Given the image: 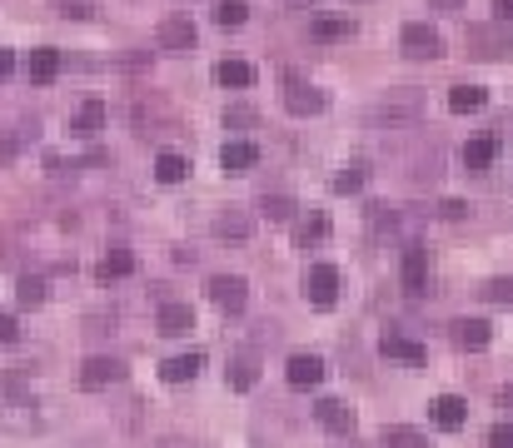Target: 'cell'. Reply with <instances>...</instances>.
<instances>
[{
    "label": "cell",
    "mask_w": 513,
    "mask_h": 448,
    "mask_svg": "<svg viewBox=\"0 0 513 448\" xmlns=\"http://www.w3.org/2000/svg\"><path fill=\"white\" fill-rule=\"evenodd\" d=\"M418 115H424V95H418V90H389V95L369 110V125L399 130V125H418Z\"/></svg>",
    "instance_id": "1"
},
{
    "label": "cell",
    "mask_w": 513,
    "mask_h": 448,
    "mask_svg": "<svg viewBox=\"0 0 513 448\" xmlns=\"http://www.w3.org/2000/svg\"><path fill=\"white\" fill-rule=\"evenodd\" d=\"M464 45H469L473 60H499V55L513 50V35L503 21L499 25H469V31H464Z\"/></svg>",
    "instance_id": "2"
},
{
    "label": "cell",
    "mask_w": 513,
    "mask_h": 448,
    "mask_svg": "<svg viewBox=\"0 0 513 448\" xmlns=\"http://www.w3.org/2000/svg\"><path fill=\"white\" fill-rule=\"evenodd\" d=\"M399 45H404L409 60H438V55H444V35H438L428 21H409L404 35H399Z\"/></svg>",
    "instance_id": "3"
},
{
    "label": "cell",
    "mask_w": 513,
    "mask_h": 448,
    "mask_svg": "<svg viewBox=\"0 0 513 448\" xmlns=\"http://www.w3.org/2000/svg\"><path fill=\"white\" fill-rule=\"evenodd\" d=\"M304 299L320 304V309H329L334 299H339V269L334 264H310V274H304Z\"/></svg>",
    "instance_id": "4"
},
{
    "label": "cell",
    "mask_w": 513,
    "mask_h": 448,
    "mask_svg": "<svg viewBox=\"0 0 513 448\" xmlns=\"http://www.w3.org/2000/svg\"><path fill=\"white\" fill-rule=\"evenodd\" d=\"M210 299H214L225 314H239V309L249 304V284H245L239 274H214V279H210Z\"/></svg>",
    "instance_id": "5"
},
{
    "label": "cell",
    "mask_w": 513,
    "mask_h": 448,
    "mask_svg": "<svg viewBox=\"0 0 513 448\" xmlns=\"http://www.w3.org/2000/svg\"><path fill=\"white\" fill-rule=\"evenodd\" d=\"M160 50H170V55H184V50H194V21L190 15H170V21H160Z\"/></svg>",
    "instance_id": "6"
},
{
    "label": "cell",
    "mask_w": 513,
    "mask_h": 448,
    "mask_svg": "<svg viewBox=\"0 0 513 448\" xmlns=\"http://www.w3.org/2000/svg\"><path fill=\"white\" fill-rule=\"evenodd\" d=\"M284 379H289L294 389L324 384V359H320V354H294V359H289V369H284Z\"/></svg>",
    "instance_id": "7"
},
{
    "label": "cell",
    "mask_w": 513,
    "mask_h": 448,
    "mask_svg": "<svg viewBox=\"0 0 513 448\" xmlns=\"http://www.w3.org/2000/svg\"><path fill=\"white\" fill-rule=\"evenodd\" d=\"M314 418H320V424L329 428V434H339V438H349V434H354V408L344 404V399H320Z\"/></svg>",
    "instance_id": "8"
},
{
    "label": "cell",
    "mask_w": 513,
    "mask_h": 448,
    "mask_svg": "<svg viewBox=\"0 0 513 448\" xmlns=\"http://www.w3.org/2000/svg\"><path fill=\"white\" fill-rule=\"evenodd\" d=\"M115 379H120V359H105V354L86 359V369H80V389H110Z\"/></svg>",
    "instance_id": "9"
},
{
    "label": "cell",
    "mask_w": 513,
    "mask_h": 448,
    "mask_svg": "<svg viewBox=\"0 0 513 448\" xmlns=\"http://www.w3.org/2000/svg\"><path fill=\"white\" fill-rule=\"evenodd\" d=\"M105 120H110L105 100H86V105L76 110V120H70V130H76L80 139H95L100 130H105Z\"/></svg>",
    "instance_id": "10"
},
{
    "label": "cell",
    "mask_w": 513,
    "mask_h": 448,
    "mask_svg": "<svg viewBox=\"0 0 513 448\" xmlns=\"http://www.w3.org/2000/svg\"><path fill=\"white\" fill-rule=\"evenodd\" d=\"M255 160H259V149L249 145V139H225V149H220V165H225V175L255 170Z\"/></svg>",
    "instance_id": "11"
},
{
    "label": "cell",
    "mask_w": 513,
    "mask_h": 448,
    "mask_svg": "<svg viewBox=\"0 0 513 448\" xmlns=\"http://www.w3.org/2000/svg\"><path fill=\"white\" fill-rule=\"evenodd\" d=\"M284 110H289V115H320V110H324V95H320V90H314V85H289L284 90Z\"/></svg>",
    "instance_id": "12"
},
{
    "label": "cell",
    "mask_w": 513,
    "mask_h": 448,
    "mask_svg": "<svg viewBox=\"0 0 513 448\" xmlns=\"http://www.w3.org/2000/svg\"><path fill=\"white\" fill-rule=\"evenodd\" d=\"M194 329V309L190 304H160V334H170V339H180V334H190Z\"/></svg>",
    "instance_id": "13"
},
{
    "label": "cell",
    "mask_w": 513,
    "mask_h": 448,
    "mask_svg": "<svg viewBox=\"0 0 513 448\" xmlns=\"http://www.w3.org/2000/svg\"><path fill=\"white\" fill-rule=\"evenodd\" d=\"M424 284H428V255L418 245H409L404 249V289L409 294H424Z\"/></svg>",
    "instance_id": "14"
},
{
    "label": "cell",
    "mask_w": 513,
    "mask_h": 448,
    "mask_svg": "<svg viewBox=\"0 0 513 448\" xmlns=\"http://www.w3.org/2000/svg\"><path fill=\"white\" fill-rule=\"evenodd\" d=\"M489 339H493V329L483 319H459V324H454V344H459V349L479 354V349H489Z\"/></svg>",
    "instance_id": "15"
},
{
    "label": "cell",
    "mask_w": 513,
    "mask_h": 448,
    "mask_svg": "<svg viewBox=\"0 0 513 448\" xmlns=\"http://www.w3.org/2000/svg\"><path fill=\"white\" fill-rule=\"evenodd\" d=\"M200 363H204V354H175V359H165V369H160V379L165 384H184V379H194L200 373Z\"/></svg>",
    "instance_id": "16"
},
{
    "label": "cell",
    "mask_w": 513,
    "mask_h": 448,
    "mask_svg": "<svg viewBox=\"0 0 513 448\" xmlns=\"http://www.w3.org/2000/svg\"><path fill=\"white\" fill-rule=\"evenodd\" d=\"M25 75H31L35 85H50L55 75H60V50H31V60H25Z\"/></svg>",
    "instance_id": "17"
},
{
    "label": "cell",
    "mask_w": 513,
    "mask_h": 448,
    "mask_svg": "<svg viewBox=\"0 0 513 448\" xmlns=\"http://www.w3.org/2000/svg\"><path fill=\"white\" fill-rule=\"evenodd\" d=\"M464 418H469V404H464L459 394L434 399V424H438V428H464Z\"/></svg>",
    "instance_id": "18"
},
{
    "label": "cell",
    "mask_w": 513,
    "mask_h": 448,
    "mask_svg": "<svg viewBox=\"0 0 513 448\" xmlns=\"http://www.w3.org/2000/svg\"><path fill=\"white\" fill-rule=\"evenodd\" d=\"M489 105V90L483 85H454L449 90V110L454 115H473V110H483Z\"/></svg>",
    "instance_id": "19"
},
{
    "label": "cell",
    "mask_w": 513,
    "mask_h": 448,
    "mask_svg": "<svg viewBox=\"0 0 513 448\" xmlns=\"http://www.w3.org/2000/svg\"><path fill=\"white\" fill-rule=\"evenodd\" d=\"M214 80H220V85L245 90V85H255V65H245V60H220V65H214Z\"/></svg>",
    "instance_id": "20"
},
{
    "label": "cell",
    "mask_w": 513,
    "mask_h": 448,
    "mask_svg": "<svg viewBox=\"0 0 513 448\" xmlns=\"http://www.w3.org/2000/svg\"><path fill=\"white\" fill-rule=\"evenodd\" d=\"M384 354L389 359H404V363H424V344L409 339V334H384Z\"/></svg>",
    "instance_id": "21"
},
{
    "label": "cell",
    "mask_w": 513,
    "mask_h": 448,
    "mask_svg": "<svg viewBox=\"0 0 513 448\" xmlns=\"http://www.w3.org/2000/svg\"><path fill=\"white\" fill-rule=\"evenodd\" d=\"M493 155H499V145H493L489 135L469 139V145H464V170H489V165H493Z\"/></svg>",
    "instance_id": "22"
},
{
    "label": "cell",
    "mask_w": 513,
    "mask_h": 448,
    "mask_svg": "<svg viewBox=\"0 0 513 448\" xmlns=\"http://www.w3.org/2000/svg\"><path fill=\"white\" fill-rule=\"evenodd\" d=\"M95 274L105 279V284H110V279H125V274H135V255H130V249H110V255L100 259V269H95Z\"/></svg>",
    "instance_id": "23"
},
{
    "label": "cell",
    "mask_w": 513,
    "mask_h": 448,
    "mask_svg": "<svg viewBox=\"0 0 513 448\" xmlns=\"http://www.w3.org/2000/svg\"><path fill=\"white\" fill-rule=\"evenodd\" d=\"M225 373H230V384H235V389H255V379H259V369H255V354H235Z\"/></svg>",
    "instance_id": "24"
},
{
    "label": "cell",
    "mask_w": 513,
    "mask_h": 448,
    "mask_svg": "<svg viewBox=\"0 0 513 448\" xmlns=\"http://www.w3.org/2000/svg\"><path fill=\"white\" fill-rule=\"evenodd\" d=\"M155 175H160L165 184H180L184 175H190V160H184V155H175V149H165L160 160H155Z\"/></svg>",
    "instance_id": "25"
},
{
    "label": "cell",
    "mask_w": 513,
    "mask_h": 448,
    "mask_svg": "<svg viewBox=\"0 0 513 448\" xmlns=\"http://www.w3.org/2000/svg\"><path fill=\"white\" fill-rule=\"evenodd\" d=\"M249 229H255V220H249V214H235V210L214 220V235H220V239H245Z\"/></svg>",
    "instance_id": "26"
},
{
    "label": "cell",
    "mask_w": 513,
    "mask_h": 448,
    "mask_svg": "<svg viewBox=\"0 0 513 448\" xmlns=\"http://www.w3.org/2000/svg\"><path fill=\"white\" fill-rule=\"evenodd\" d=\"M384 448H428V438L409 424H394V428H384Z\"/></svg>",
    "instance_id": "27"
},
{
    "label": "cell",
    "mask_w": 513,
    "mask_h": 448,
    "mask_svg": "<svg viewBox=\"0 0 513 448\" xmlns=\"http://www.w3.org/2000/svg\"><path fill=\"white\" fill-rule=\"evenodd\" d=\"M310 35H314V40H349V35H354V21H329V15H324V21L310 25Z\"/></svg>",
    "instance_id": "28"
},
{
    "label": "cell",
    "mask_w": 513,
    "mask_h": 448,
    "mask_svg": "<svg viewBox=\"0 0 513 448\" xmlns=\"http://www.w3.org/2000/svg\"><path fill=\"white\" fill-rule=\"evenodd\" d=\"M245 15H249L245 0H220V5H214V21L225 25V31H230V25H245Z\"/></svg>",
    "instance_id": "29"
},
{
    "label": "cell",
    "mask_w": 513,
    "mask_h": 448,
    "mask_svg": "<svg viewBox=\"0 0 513 448\" xmlns=\"http://www.w3.org/2000/svg\"><path fill=\"white\" fill-rule=\"evenodd\" d=\"M359 190H364V165H344L334 175V194H359Z\"/></svg>",
    "instance_id": "30"
},
{
    "label": "cell",
    "mask_w": 513,
    "mask_h": 448,
    "mask_svg": "<svg viewBox=\"0 0 513 448\" xmlns=\"http://www.w3.org/2000/svg\"><path fill=\"white\" fill-rule=\"evenodd\" d=\"M21 309H40L45 304V279H21Z\"/></svg>",
    "instance_id": "31"
},
{
    "label": "cell",
    "mask_w": 513,
    "mask_h": 448,
    "mask_svg": "<svg viewBox=\"0 0 513 448\" xmlns=\"http://www.w3.org/2000/svg\"><path fill=\"white\" fill-rule=\"evenodd\" d=\"M259 214H269V220H289L294 204H289L284 194H265V200H259Z\"/></svg>",
    "instance_id": "32"
},
{
    "label": "cell",
    "mask_w": 513,
    "mask_h": 448,
    "mask_svg": "<svg viewBox=\"0 0 513 448\" xmlns=\"http://www.w3.org/2000/svg\"><path fill=\"white\" fill-rule=\"evenodd\" d=\"M483 299H489V304H513V279H489V284H483Z\"/></svg>",
    "instance_id": "33"
},
{
    "label": "cell",
    "mask_w": 513,
    "mask_h": 448,
    "mask_svg": "<svg viewBox=\"0 0 513 448\" xmlns=\"http://www.w3.org/2000/svg\"><path fill=\"white\" fill-rule=\"evenodd\" d=\"M329 235V220H324V214H310V220L300 224V245H310V239H324Z\"/></svg>",
    "instance_id": "34"
},
{
    "label": "cell",
    "mask_w": 513,
    "mask_h": 448,
    "mask_svg": "<svg viewBox=\"0 0 513 448\" xmlns=\"http://www.w3.org/2000/svg\"><path fill=\"white\" fill-rule=\"evenodd\" d=\"M489 448H513V424H493L489 428Z\"/></svg>",
    "instance_id": "35"
},
{
    "label": "cell",
    "mask_w": 513,
    "mask_h": 448,
    "mask_svg": "<svg viewBox=\"0 0 513 448\" xmlns=\"http://www.w3.org/2000/svg\"><path fill=\"white\" fill-rule=\"evenodd\" d=\"M60 15H76V21H90V15H95V5H90V0H65V5H60Z\"/></svg>",
    "instance_id": "36"
},
{
    "label": "cell",
    "mask_w": 513,
    "mask_h": 448,
    "mask_svg": "<svg viewBox=\"0 0 513 448\" xmlns=\"http://www.w3.org/2000/svg\"><path fill=\"white\" fill-rule=\"evenodd\" d=\"M225 125H255V110H245V105L225 110Z\"/></svg>",
    "instance_id": "37"
},
{
    "label": "cell",
    "mask_w": 513,
    "mask_h": 448,
    "mask_svg": "<svg viewBox=\"0 0 513 448\" xmlns=\"http://www.w3.org/2000/svg\"><path fill=\"white\" fill-rule=\"evenodd\" d=\"M438 214H444V220H464V214H469V204H459V200H444V204H438Z\"/></svg>",
    "instance_id": "38"
},
{
    "label": "cell",
    "mask_w": 513,
    "mask_h": 448,
    "mask_svg": "<svg viewBox=\"0 0 513 448\" xmlns=\"http://www.w3.org/2000/svg\"><path fill=\"white\" fill-rule=\"evenodd\" d=\"M15 334H21V329H15V319H11V314H0V344H15Z\"/></svg>",
    "instance_id": "39"
},
{
    "label": "cell",
    "mask_w": 513,
    "mask_h": 448,
    "mask_svg": "<svg viewBox=\"0 0 513 448\" xmlns=\"http://www.w3.org/2000/svg\"><path fill=\"white\" fill-rule=\"evenodd\" d=\"M15 149H21V139H15V135H5V139H0V160H11Z\"/></svg>",
    "instance_id": "40"
},
{
    "label": "cell",
    "mask_w": 513,
    "mask_h": 448,
    "mask_svg": "<svg viewBox=\"0 0 513 448\" xmlns=\"http://www.w3.org/2000/svg\"><path fill=\"white\" fill-rule=\"evenodd\" d=\"M5 75H15V55L11 50H0V80H5Z\"/></svg>",
    "instance_id": "41"
},
{
    "label": "cell",
    "mask_w": 513,
    "mask_h": 448,
    "mask_svg": "<svg viewBox=\"0 0 513 448\" xmlns=\"http://www.w3.org/2000/svg\"><path fill=\"white\" fill-rule=\"evenodd\" d=\"M428 5H434V11H464L469 0H428Z\"/></svg>",
    "instance_id": "42"
},
{
    "label": "cell",
    "mask_w": 513,
    "mask_h": 448,
    "mask_svg": "<svg viewBox=\"0 0 513 448\" xmlns=\"http://www.w3.org/2000/svg\"><path fill=\"white\" fill-rule=\"evenodd\" d=\"M493 11H499V21H513V0H493Z\"/></svg>",
    "instance_id": "43"
},
{
    "label": "cell",
    "mask_w": 513,
    "mask_h": 448,
    "mask_svg": "<svg viewBox=\"0 0 513 448\" xmlns=\"http://www.w3.org/2000/svg\"><path fill=\"white\" fill-rule=\"evenodd\" d=\"M503 404H508V408H513V384H508V389H503Z\"/></svg>",
    "instance_id": "44"
},
{
    "label": "cell",
    "mask_w": 513,
    "mask_h": 448,
    "mask_svg": "<svg viewBox=\"0 0 513 448\" xmlns=\"http://www.w3.org/2000/svg\"><path fill=\"white\" fill-rule=\"evenodd\" d=\"M165 448H190V444H165Z\"/></svg>",
    "instance_id": "45"
}]
</instances>
